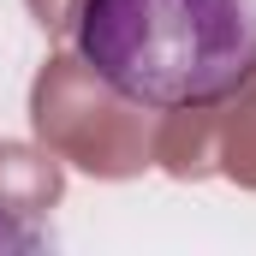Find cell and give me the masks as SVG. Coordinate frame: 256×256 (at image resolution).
Masks as SVG:
<instances>
[{
  "instance_id": "cell-4",
  "label": "cell",
  "mask_w": 256,
  "mask_h": 256,
  "mask_svg": "<svg viewBox=\"0 0 256 256\" xmlns=\"http://www.w3.org/2000/svg\"><path fill=\"white\" fill-rule=\"evenodd\" d=\"M66 196V161L42 143H12L0 137V214L12 220H48Z\"/></svg>"
},
{
  "instance_id": "cell-3",
  "label": "cell",
  "mask_w": 256,
  "mask_h": 256,
  "mask_svg": "<svg viewBox=\"0 0 256 256\" xmlns=\"http://www.w3.org/2000/svg\"><path fill=\"white\" fill-rule=\"evenodd\" d=\"M214 137H220V102H191V108H161L155 120V143H149V161L179 179L196 185L214 173Z\"/></svg>"
},
{
  "instance_id": "cell-7",
  "label": "cell",
  "mask_w": 256,
  "mask_h": 256,
  "mask_svg": "<svg viewBox=\"0 0 256 256\" xmlns=\"http://www.w3.org/2000/svg\"><path fill=\"white\" fill-rule=\"evenodd\" d=\"M42 250H48V232L42 226L0 214V256H42Z\"/></svg>"
},
{
  "instance_id": "cell-5",
  "label": "cell",
  "mask_w": 256,
  "mask_h": 256,
  "mask_svg": "<svg viewBox=\"0 0 256 256\" xmlns=\"http://www.w3.org/2000/svg\"><path fill=\"white\" fill-rule=\"evenodd\" d=\"M214 173L238 191H256V72L220 102V137H214Z\"/></svg>"
},
{
  "instance_id": "cell-6",
  "label": "cell",
  "mask_w": 256,
  "mask_h": 256,
  "mask_svg": "<svg viewBox=\"0 0 256 256\" xmlns=\"http://www.w3.org/2000/svg\"><path fill=\"white\" fill-rule=\"evenodd\" d=\"M24 12H30V24H36L48 42H66V36H78L84 0H24Z\"/></svg>"
},
{
  "instance_id": "cell-1",
  "label": "cell",
  "mask_w": 256,
  "mask_h": 256,
  "mask_svg": "<svg viewBox=\"0 0 256 256\" xmlns=\"http://www.w3.org/2000/svg\"><path fill=\"white\" fill-rule=\"evenodd\" d=\"M72 42L155 114L226 102L256 72V0H84Z\"/></svg>"
},
{
  "instance_id": "cell-2",
  "label": "cell",
  "mask_w": 256,
  "mask_h": 256,
  "mask_svg": "<svg viewBox=\"0 0 256 256\" xmlns=\"http://www.w3.org/2000/svg\"><path fill=\"white\" fill-rule=\"evenodd\" d=\"M155 108L131 102L120 84H108L78 48H60L36 66L30 78V131L48 155H60L66 167L102 179V185H126L143 179L149 143H155Z\"/></svg>"
}]
</instances>
